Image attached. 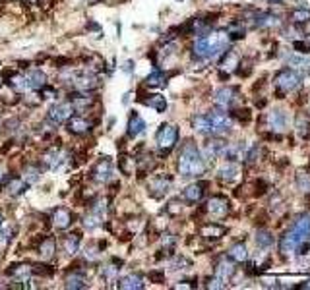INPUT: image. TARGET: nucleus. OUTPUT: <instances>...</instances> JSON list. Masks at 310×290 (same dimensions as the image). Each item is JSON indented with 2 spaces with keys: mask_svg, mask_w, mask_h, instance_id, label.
<instances>
[{
  "mask_svg": "<svg viewBox=\"0 0 310 290\" xmlns=\"http://www.w3.org/2000/svg\"><path fill=\"white\" fill-rule=\"evenodd\" d=\"M310 238V213H303L295 219L293 226L281 236L279 250L283 254H297L299 248Z\"/></svg>",
  "mask_w": 310,
  "mask_h": 290,
  "instance_id": "f257e3e1",
  "label": "nucleus"
},
{
  "mask_svg": "<svg viewBox=\"0 0 310 290\" xmlns=\"http://www.w3.org/2000/svg\"><path fill=\"white\" fill-rule=\"evenodd\" d=\"M177 168H179L180 176L184 178H198L206 172V161L194 142H186L182 145Z\"/></svg>",
  "mask_w": 310,
  "mask_h": 290,
  "instance_id": "f03ea898",
  "label": "nucleus"
},
{
  "mask_svg": "<svg viewBox=\"0 0 310 290\" xmlns=\"http://www.w3.org/2000/svg\"><path fill=\"white\" fill-rule=\"evenodd\" d=\"M229 43V35L225 33H213V35H202L194 41V56L196 58H213L221 54Z\"/></svg>",
  "mask_w": 310,
  "mask_h": 290,
  "instance_id": "7ed1b4c3",
  "label": "nucleus"
},
{
  "mask_svg": "<svg viewBox=\"0 0 310 290\" xmlns=\"http://www.w3.org/2000/svg\"><path fill=\"white\" fill-rule=\"evenodd\" d=\"M276 85H278V91L283 95V93H291L295 89L301 87V74L297 70H291V68H285L278 72L276 76Z\"/></svg>",
  "mask_w": 310,
  "mask_h": 290,
  "instance_id": "20e7f679",
  "label": "nucleus"
},
{
  "mask_svg": "<svg viewBox=\"0 0 310 290\" xmlns=\"http://www.w3.org/2000/svg\"><path fill=\"white\" fill-rule=\"evenodd\" d=\"M155 142H157L159 151L167 155L179 142V128L173 126V124H163L157 132V136H155Z\"/></svg>",
  "mask_w": 310,
  "mask_h": 290,
  "instance_id": "39448f33",
  "label": "nucleus"
},
{
  "mask_svg": "<svg viewBox=\"0 0 310 290\" xmlns=\"http://www.w3.org/2000/svg\"><path fill=\"white\" fill-rule=\"evenodd\" d=\"M208 116H210V122H212L213 136L227 134L229 130L233 128V120H231V116H229L223 109H219V111H212Z\"/></svg>",
  "mask_w": 310,
  "mask_h": 290,
  "instance_id": "423d86ee",
  "label": "nucleus"
},
{
  "mask_svg": "<svg viewBox=\"0 0 310 290\" xmlns=\"http://www.w3.org/2000/svg\"><path fill=\"white\" fill-rule=\"evenodd\" d=\"M72 113H74L72 103H58V105L50 107V111L47 113V120L52 126H58V124H64L66 120L72 116Z\"/></svg>",
  "mask_w": 310,
  "mask_h": 290,
  "instance_id": "0eeeda50",
  "label": "nucleus"
},
{
  "mask_svg": "<svg viewBox=\"0 0 310 290\" xmlns=\"http://www.w3.org/2000/svg\"><path fill=\"white\" fill-rule=\"evenodd\" d=\"M171 184H173V178L171 176H167V174H157L155 178H151V180H149L147 192H149L151 197L159 199V197H163L165 193L171 190Z\"/></svg>",
  "mask_w": 310,
  "mask_h": 290,
  "instance_id": "6e6552de",
  "label": "nucleus"
},
{
  "mask_svg": "<svg viewBox=\"0 0 310 290\" xmlns=\"http://www.w3.org/2000/svg\"><path fill=\"white\" fill-rule=\"evenodd\" d=\"M237 95H239V91H237L235 87H221V89L215 91L213 101H215V105H217L219 109L227 111L231 107H235V103H237V99H239Z\"/></svg>",
  "mask_w": 310,
  "mask_h": 290,
  "instance_id": "1a4fd4ad",
  "label": "nucleus"
},
{
  "mask_svg": "<svg viewBox=\"0 0 310 290\" xmlns=\"http://www.w3.org/2000/svg\"><path fill=\"white\" fill-rule=\"evenodd\" d=\"M206 188H208V182H194V184L184 188L182 199L188 201V203H198V201H202V197L206 193Z\"/></svg>",
  "mask_w": 310,
  "mask_h": 290,
  "instance_id": "9d476101",
  "label": "nucleus"
},
{
  "mask_svg": "<svg viewBox=\"0 0 310 290\" xmlns=\"http://www.w3.org/2000/svg\"><path fill=\"white\" fill-rule=\"evenodd\" d=\"M229 199L227 197H223V195H213L212 199L206 203V209L210 215L213 217H223V215H227L229 213Z\"/></svg>",
  "mask_w": 310,
  "mask_h": 290,
  "instance_id": "9b49d317",
  "label": "nucleus"
},
{
  "mask_svg": "<svg viewBox=\"0 0 310 290\" xmlns=\"http://www.w3.org/2000/svg\"><path fill=\"white\" fill-rule=\"evenodd\" d=\"M64 124H66V130L72 136H83V134H87L91 130V122H87L82 116H70Z\"/></svg>",
  "mask_w": 310,
  "mask_h": 290,
  "instance_id": "f8f14e48",
  "label": "nucleus"
},
{
  "mask_svg": "<svg viewBox=\"0 0 310 290\" xmlns=\"http://www.w3.org/2000/svg\"><path fill=\"white\" fill-rule=\"evenodd\" d=\"M287 122H289V118H287V114L285 111H272V113L268 114V126L270 130H274V132H283V130L287 128Z\"/></svg>",
  "mask_w": 310,
  "mask_h": 290,
  "instance_id": "ddd939ff",
  "label": "nucleus"
},
{
  "mask_svg": "<svg viewBox=\"0 0 310 290\" xmlns=\"http://www.w3.org/2000/svg\"><path fill=\"white\" fill-rule=\"evenodd\" d=\"M91 174H93V180H97V182H109L111 176H113V164L109 159H103V161H99L95 164V168L91 170Z\"/></svg>",
  "mask_w": 310,
  "mask_h": 290,
  "instance_id": "4468645a",
  "label": "nucleus"
},
{
  "mask_svg": "<svg viewBox=\"0 0 310 290\" xmlns=\"http://www.w3.org/2000/svg\"><path fill=\"white\" fill-rule=\"evenodd\" d=\"M43 162H45L47 168L56 170V168H60L66 162V153L64 151H60V149H50L49 153L43 157Z\"/></svg>",
  "mask_w": 310,
  "mask_h": 290,
  "instance_id": "2eb2a0df",
  "label": "nucleus"
},
{
  "mask_svg": "<svg viewBox=\"0 0 310 290\" xmlns=\"http://www.w3.org/2000/svg\"><path fill=\"white\" fill-rule=\"evenodd\" d=\"M72 219H74L72 211L66 209V207H58V209L52 213V225L56 226V228H60V230H64V228H68V226L72 225Z\"/></svg>",
  "mask_w": 310,
  "mask_h": 290,
  "instance_id": "dca6fc26",
  "label": "nucleus"
},
{
  "mask_svg": "<svg viewBox=\"0 0 310 290\" xmlns=\"http://www.w3.org/2000/svg\"><path fill=\"white\" fill-rule=\"evenodd\" d=\"M200 234H202L204 238H208V240H219V238H223V236L227 234V228L217 225V223H208V225L202 226Z\"/></svg>",
  "mask_w": 310,
  "mask_h": 290,
  "instance_id": "f3484780",
  "label": "nucleus"
},
{
  "mask_svg": "<svg viewBox=\"0 0 310 290\" xmlns=\"http://www.w3.org/2000/svg\"><path fill=\"white\" fill-rule=\"evenodd\" d=\"M126 134H128V138H138L140 134H144V130H146V120L140 116L138 113H134L130 116V120H128V126H126Z\"/></svg>",
  "mask_w": 310,
  "mask_h": 290,
  "instance_id": "a211bd4d",
  "label": "nucleus"
},
{
  "mask_svg": "<svg viewBox=\"0 0 310 290\" xmlns=\"http://www.w3.org/2000/svg\"><path fill=\"white\" fill-rule=\"evenodd\" d=\"M74 85H76L82 93H89V91L97 89L99 81H97V78H95V76H91V74H82V76H78V78H76Z\"/></svg>",
  "mask_w": 310,
  "mask_h": 290,
  "instance_id": "6ab92c4d",
  "label": "nucleus"
},
{
  "mask_svg": "<svg viewBox=\"0 0 310 290\" xmlns=\"http://www.w3.org/2000/svg\"><path fill=\"white\" fill-rule=\"evenodd\" d=\"M192 128L196 130L198 134H202V136H213L212 122H210L208 114H196L192 118Z\"/></svg>",
  "mask_w": 310,
  "mask_h": 290,
  "instance_id": "aec40b11",
  "label": "nucleus"
},
{
  "mask_svg": "<svg viewBox=\"0 0 310 290\" xmlns=\"http://www.w3.org/2000/svg\"><path fill=\"white\" fill-rule=\"evenodd\" d=\"M217 178L227 182V184H233L237 178H239V166L233 164V161H229L227 164H223L219 170H217Z\"/></svg>",
  "mask_w": 310,
  "mask_h": 290,
  "instance_id": "412c9836",
  "label": "nucleus"
},
{
  "mask_svg": "<svg viewBox=\"0 0 310 290\" xmlns=\"http://www.w3.org/2000/svg\"><path fill=\"white\" fill-rule=\"evenodd\" d=\"M229 258H231V261H235V263H245L246 259H248V248H246L245 242L233 244L229 248Z\"/></svg>",
  "mask_w": 310,
  "mask_h": 290,
  "instance_id": "4be33fe9",
  "label": "nucleus"
},
{
  "mask_svg": "<svg viewBox=\"0 0 310 290\" xmlns=\"http://www.w3.org/2000/svg\"><path fill=\"white\" fill-rule=\"evenodd\" d=\"M146 285H144V279L140 277V275H126V277H122L120 281H118V289H124V290H140L144 289Z\"/></svg>",
  "mask_w": 310,
  "mask_h": 290,
  "instance_id": "5701e85b",
  "label": "nucleus"
},
{
  "mask_svg": "<svg viewBox=\"0 0 310 290\" xmlns=\"http://www.w3.org/2000/svg\"><path fill=\"white\" fill-rule=\"evenodd\" d=\"M254 25L256 27H264V29H270V27H276L279 25V17L274 14H268V12H260L254 16Z\"/></svg>",
  "mask_w": 310,
  "mask_h": 290,
  "instance_id": "b1692460",
  "label": "nucleus"
},
{
  "mask_svg": "<svg viewBox=\"0 0 310 290\" xmlns=\"http://www.w3.org/2000/svg\"><path fill=\"white\" fill-rule=\"evenodd\" d=\"M6 275L16 279L17 283H25L29 279V275H31V267H27V265H10Z\"/></svg>",
  "mask_w": 310,
  "mask_h": 290,
  "instance_id": "393cba45",
  "label": "nucleus"
},
{
  "mask_svg": "<svg viewBox=\"0 0 310 290\" xmlns=\"http://www.w3.org/2000/svg\"><path fill=\"white\" fill-rule=\"evenodd\" d=\"M225 147H227V145L223 144L221 140H213V142H210V144H206V147H204V153H206V157L212 161V159H217L219 155H223V153H225Z\"/></svg>",
  "mask_w": 310,
  "mask_h": 290,
  "instance_id": "a878e982",
  "label": "nucleus"
},
{
  "mask_svg": "<svg viewBox=\"0 0 310 290\" xmlns=\"http://www.w3.org/2000/svg\"><path fill=\"white\" fill-rule=\"evenodd\" d=\"M233 275H235V265H233V261L223 259V261L217 263V267H215V277H219L221 281H229Z\"/></svg>",
  "mask_w": 310,
  "mask_h": 290,
  "instance_id": "bb28decb",
  "label": "nucleus"
},
{
  "mask_svg": "<svg viewBox=\"0 0 310 290\" xmlns=\"http://www.w3.org/2000/svg\"><path fill=\"white\" fill-rule=\"evenodd\" d=\"M54 250H56V244H54V238H43L41 244H39V256L43 259H50L54 256Z\"/></svg>",
  "mask_w": 310,
  "mask_h": 290,
  "instance_id": "cd10ccee",
  "label": "nucleus"
},
{
  "mask_svg": "<svg viewBox=\"0 0 310 290\" xmlns=\"http://www.w3.org/2000/svg\"><path fill=\"white\" fill-rule=\"evenodd\" d=\"M62 246H64V252L68 256H76L78 250H80V236L78 234H68L64 242H62Z\"/></svg>",
  "mask_w": 310,
  "mask_h": 290,
  "instance_id": "c85d7f7f",
  "label": "nucleus"
},
{
  "mask_svg": "<svg viewBox=\"0 0 310 290\" xmlns=\"http://www.w3.org/2000/svg\"><path fill=\"white\" fill-rule=\"evenodd\" d=\"M239 64V56L233 52V50H227L225 54H223V58L219 60V68L221 70H227V72H233L235 68Z\"/></svg>",
  "mask_w": 310,
  "mask_h": 290,
  "instance_id": "c756f323",
  "label": "nucleus"
},
{
  "mask_svg": "<svg viewBox=\"0 0 310 290\" xmlns=\"http://www.w3.org/2000/svg\"><path fill=\"white\" fill-rule=\"evenodd\" d=\"M27 188H29V184H27L23 178H12L10 184H8V193L16 197V195H21Z\"/></svg>",
  "mask_w": 310,
  "mask_h": 290,
  "instance_id": "7c9ffc66",
  "label": "nucleus"
},
{
  "mask_svg": "<svg viewBox=\"0 0 310 290\" xmlns=\"http://www.w3.org/2000/svg\"><path fill=\"white\" fill-rule=\"evenodd\" d=\"M45 74L41 72V70H33L27 74V83H29V89H41V87H45Z\"/></svg>",
  "mask_w": 310,
  "mask_h": 290,
  "instance_id": "2f4dec72",
  "label": "nucleus"
},
{
  "mask_svg": "<svg viewBox=\"0 0 310 290\" xmlns=\"http://www.w3.org/2000/svg\"><path fill=\"white\" fill-rule=\"evenodd\" d=\"M87 287V281L82 273H72L70 277H66V289H85Z\"/></svg>",
  "mask_w": 310,
  "mask_h": 290,
  "instance_id": "473e14b6",
  "label": "nucleus"
},
{
  "mask_svg": "<svg viewBox=\"0 0 310 290\" xmlns=\"http://www.w3.org/2000/svg\"><path fill=\"white\" fill-rule=\"evenodd\" d=\"M147 107L155 109L157 113H165L167 111V99L163 95H149V99H144Z\"/></svg>",
  "mask_w": 310,
  "mask_h": 290,
  "instance_id": "72a5a7b5",
  "label": "nucleus"
},
{
  "mask_svg": "<svg viewBox=\"0 0 310 290\" xmlns=\"http://www.w3.org/2000/svg\"><path fill=\"white\" fill-rule=\"evenodd\" d=\"M229 161H239V159H245V145L243 144H235L233 147H225V153Z\"/></svg>",
  "mask_w": 310,
  "mask_h": 290,
  "instance_id": "f704fd0d",
  "label": "nucleus"
},
{
  "mask_svg": "<svg viewBox=\"0 0 310 290\" xmlns=\"http://www.w3.org/2000/svg\"><path fill=\"white\" fill-rule=\"evenodd\" d=\"M8 85H12L14 89H17V91H25V89H29L27 76H23V74H14V76H10Z\"/></svg>",
  "mask_w": 310,
  "mask_h": 290,
  "instance_id": "c9c22d12",
  "label": "nucleus"
},
{
  "mask_svg": "<svg viewBox=\"0 0 310 290\" xmlns=\"http://www.w3.org/2000/svg\"><path fill=\"white\" fill-rule=\"evenodd\" d=\"M256 244H258L260 248H272V246H274V236H272V232H268V230H258V234H256Z\"/></svg>",
  "mask_w": 310,
  "mask_h": 290,
  "instance_id": "e433bc0d",
  "label": "nucleus"
},
{
  "mask_svg": "<svg viewBox=\"0 0 310 290\" xmlns=\"http://www.w3.org/2000/svg\"><path fill=\"white\" fill-rule=\"evenodd\" d=\"M291 21L293 23H307V21H310V10H307V8H297V10H293L291 12Z\"/></svg>",
  "mask_w": 310,
  "mask_h": 290,
  "instance_id": "4c0bfd02",
  "label": "nucleus"
},
{
  "mask_svg": "<svg viewBox=\"0 0 310 290\" xmlns=\"http://www.w3.org/2000/svg\"><path fill=\"white\" fill-rule=\"evenodd\" d=\"M289 64L297 68V70H303V72H310V60L309 58H303V56H291L289 58Z\"/></svg>",
  "mask_w": 310,
  "mask_h": 290,
  "instance_id": "58836bf2",
  "label": "nucleus"
},
{
  "mask_svg": "<svg viewBox=\"0 0 310 290\" xmlns=\"http://www.w3.org/2000/svg\"><path fill=\"white\" fill-rule=\"evenodd\" d=\"M118 168H120L122 174L130 176L132 172H134V159L132 157H120L118 159Z\"/></svg>",
  "mask_w": 310,
  "mask_h": 290,
  "instance_id": "ea45409f",
  "label": "nucleus"
},
{
  "mask_svg": "<svg viewBox=\"0 0 310 290\" xmlns=\"http://www.w3.org/2000/svg\"><path fill=\"white\" fill-rule=\"evenodd\" d=\"M70 103H72L74 111H83V109H87V107L91 105V99L85 95H78V97H74V99H70Z\"/></svg>",
  "mask_w": 310,
  "mask_h": 290,
  "instance_id": "a19ab883",
  "label": "nucleus"
},
{
  "mask_svg": "<svg viewBox=\"0 0 310 290\" xmlns=\"http://www.w3.org/2000/svg\"><path fill=\"white\" fill-rule=\"evenodd\" d=\"M295 132H297L303 140H310V122L309 120H305V118H303V120H299V122H297V130H295Z\"/></svg>",
  "mask_w": 310,
  "mask_h": 290,
  "instance_id": "79ce46f5",
  "label": "nucleus"
},
{
  "mask_svg": "<svg viewBox=\"0 0 310 290\" xmlns=\"http://www.w3.org/2000/svg\"><path fill=\"white\" fill-rule=\"evenodd\" d=\"M147 85H163L165 83V74L161 70H153L149 76H147Z\"/></svg>",
  "mask_w": 310,
  "mask_h": 290,
  "instance_id": "37998d69",
  "label": "nucleus"
},
{
  "mask_svg": "<svg viewBox=\"0 0 310 290\" xmlns=\"http://www.w3.org/2000/svg\"><path fill=\"white\" fill-rule=\"evenodd\" d=\"M39 174H41V170H39L37 166H27L25 172H23V180H25L27 184H33V182L39 180Z\"/></svg>",
  "mask_w": 310,
  "mask_h": 290,
  "instance_id": "c03bdc74",
  "label": "nucleus"
},
{
  "mask_svg": "<svg viewBox=\"0 0 310 290\" xmlns=\"http://www.w3.org/2000/svg\"><path fill=\"white\" fill-rule=\"evenodd\" d=\"M297 186L305 193H310V174H299L297 176Z\"/></svg>",
  "mask_w": 310,
  "mask_h": 290,
  "instance_id": "a18cd8bd",
  "label": "nucleus"
},
{
  "mask_svg": "<svg viewBox=\"0 0 310 290\" xmlns=\"http://www.w3.org/2000/svg\"><path fill=\"white\" fill-rule=\"evenodd\" d=\"M10 242H12V228L6 226L0 230V248H6Z\"/></svg>",
  "mask_w": 310,
  "mask_h": 290,
  "instance_id": "49530a36",
  "label": "nucleus"
},
{
  "mask_svg": "<svg viewBox=\"0 0 310 290\" xmlns=\"http://www.w3.org/2000/svg\"><path fill=\"white\" fill-rule=\"evenodd\" d=\"M45 267H47V265H33L31 273L43 275V277H50V275L54 273V269H52V267H49V269H45Z\"/></svg>",
  "mask_w": 310,
  "mask_h": 290,
  "instance_id": "de8ad7c7",
  "label": "nucleus"
},
{
  "mask_svg": "<svg viewBox=\"0 0 310 290\" xmlns=\"http://www.w3.org/2000/svg\"><path fill=\"white\" fill-rule=\"evenodd\" d=\"M208 289H223L225 285H223V281L219 279V277H213V279H210L208 281V285H206Z\"/></svg>",
  "mask_w": 310,
  "mask_h": 290,
  "instance_id": "09e8293b",
  "label": "nucleus"
},
{
  "mask_svg": "<svg viewBox=\"0 0 310 290\" xmlns=\"http://www.w3.org/2000/svg\"><path fill=\"white\" fill-rule=\"evenodd\" d=\"M6 180V170H4V166H0V184Z\"/></svg>",
  "mask_w": 310,
  "mask_h": 290,
  "instance_id": "8fccbe9b",
  "label": "nucleus"
},
{
  "mask_svg": "<svg viewBox=\"0 0 310 290\" xmlns=\"http://www.w3.org/2000/svg\"><path fill=\"white\" fill-rule=\"evenodd\" d=\"M2 221H4V217H2V213H0V226H2Z\"/></svg>",
  "mask_w": 310,
  "mask_h": 290,
  "instance_id": "3c124183",
  "label": "nucleus"
}]
</instances>
